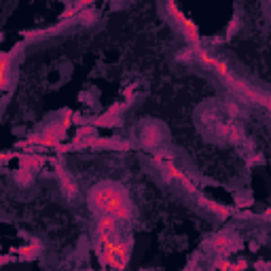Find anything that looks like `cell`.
I'll list each match as a JSON object with an SVG mask.
<instances>
[{
	"label": "cell",
	"mask_w": 271,
	"mask_h": 271,
	"mask_svg": "<svg viewBox=\"0 0 271 271\" xmlns=\"http://www.w3.org/2000/svg\"><path fill=\"white\" fill-rule=\"evenodd\" d=\"M13 261V256H0V265H4V263H11Z\"/></svg>",
	"instance_id": "obj_21"
},
{
	"label": "cell",
	"mask_w": 271,
	"mask_h": 271,
	"mask_svg": "<svg viewBox=\"0 0 271 271\" xmlns=\"http://www.w3.org/2000/svg\"><path fill=\"white\" fill-rule=\"evenodd\" d=\"M78 17H81V23H94V21H96V13H94L91 9L78 11Z\"/></svg>",
	"instance_id": "obj_13"
},
{
	"label": "cell",
	"mask_w": 271,
	"mask_h": 271,
	"mask_svg": "<svg viewBox=\"0 0 271 271\" xmlns=\"http://www.w3.org/2000/svg\"><path fill=\"white\" fill-rule=\"evenodd\" d=\"M250 163H263V157L261 155H254V157L250 159Z\"/></svg>",
	"instance_id": "obj_20"
},
{
	"label": "cell",
	"mask_w": 271,
	"mask_h": 271,
	"mask_svg": "<svg viewBox=\"0 0 271 271\" xmlns=\"http://www.w3.org/2000/svg\"><path fill=\"white\" fill-rule=\"evenodd\" d=\"M47 161L51 163V165H55V174H58V178H59V187H61V193H64V197H68V199H75L77 193H78V187H77V182L72 180V176L68 174V170L58 161V159L47 157Z\"/></svg>",
	"instance_id": "obj_3"
},
{
	"label": "cell",
	"mask_w": 271,
	"mask_h": 271,
	"mask_svg": "<svg viewBox=\"0 0 271 271\" xmlns=\"http://www.w3.org/2000/svg\"><path fill=\"white\" fill-rule=\"evenodd\" d=\"M227 110H229L231 116H237V115H239V106H237V104H233V102L227 104Z\"/></svg>",
	"instance_id": "obj_18"
},
{
	"label": "cell",
	"mask_w": 271,
	"mask_h": 271,
	"mask_svg": "<svg viewBox=\"0 0 271 271\" xmlns=\"http://www.w3.org/2000/svg\"><path fill=\"white\" fill-rule=\"evenodd\" d=\"M19 153H0V165L2 163H7V161H11L13 157H17Z\"/></svg>",
	"instance_id": "obj_17"
},
{
	"label": "cell",
	"mask_w": 271,
	"mask_h": 271,
	"mask_svg": "<svg viewBox=\"0 0 271 271\" xmlns=\"http://www.w3.org/2000/svg\"><path fill=\"white\" fill-rule=\"evenodd\" d=\"M248 267V261H237V263H231V269L237 271V269H246Z\"/></svg>",
	"instance_id": "obj_19"
},
{
	"label": "cell",
	"mask_w": 271,
	"mask_h": 271,
	"mask_svg": "<svg viewBox=\"0 0 271 271\" xmlns=\"http://www.w3.org/2000/svg\"><path fill=\"white\" fill-rule=\"evenodd\" d=\"M13 89V77L11 72H0V91H11Z\"/></svg>",
	"instance_id": "obj_12"
},
{
	"label": "cell",
	"mask_w": 271,
	"mask_h": 271,
	"mask_svg": "<svg viewBox=\"0 0 271 271\" xmlns=\"http://www.w3.org/2000/svg\"><path fill=\"white\" fill-rule=\"evenodd\" d=\"M197 201H199L201 208L210 210L212 214H216V216H220V218H227V216H231V214H233L231 208H227L225 203H218V201L210 199V197H206L203 193H197Z\"/></svg>",
	"instance_id": "obj_6"
},
{
	"label": "cell",
	"mask_w": 271,
	"mask_h": 271,
	"mask_svg": "<svg viewBox=\"0 0 271 271\" xmlns=\"http://www.w3.org/2000/svg\"><path fill=\"white\" fill-rule=\"evenodd\" d=\"M212 246H214V250L218 252V254H231V252H235L242 248V239L235 237L233 233H216L212 239Z\"/></svg>",
	"instance_id": "obj_4"
},
{
	"label": "cell",
	"mask_w": 271,
	"mask_h": 271,
	"mask_svg": "<svg viewBox=\"0 0 271 271\" xmlns=\"http://www.w3.org/2000/svg\"><path fill=\"white\" fill-rule=\"evenodd\" d=\"M15 180H17V184H21V187H28V184L34 180V172L23 168V165H19L17 172H15Z\"/></svg>",
	"instance_id": "obj_10"
},
{
	"label": "cell",
	"mask_w": 271,
	"mask_h": 271,
	"mask_svg": "<svg viewBox=\"0 0 271 271\" xmlns=\"http://www.w3.org/2000/svg\"><path fill=\"white\" fill-rule=\"evenodd\" d=\"M17 159L21 161V165L23 168H28V170H32V172H36V170H40L42 165L47 163V157L45 155H39V153H19L17 155Z\"/></svg>",
	"instance_id": "obj_7"
},
{
	"label": "cell",
	"mask_w": 271,
	"mask_h": 271,
	"mask_svg": "<svg viewBox=\"0 0 271 271\" xmlns=\"http://www.w3.org/2000/svg\"><path fill=\"white\" fill-rule=\"evenodd\" d=\"M165 7H168V13H170L172 19H174V23L182 30V34H184V39H187L189 45H191V47L201 45V34H199V28H197L195 23L191 21L189 17L184 15L180 9H178V2H176V0H165Z\"/></svg>",
	"instance_id": "obj_2"
},
{
	"label": "cell",
	"mask_w": 271,
	"mask_h": 271,
	"mask_svg": "<svg viewBox=\"0 0 271 271\" xmlns=\"http://www.w3.org/2000/svg\"><path fill=\"white\" fill-rule=\"evenodd\" d=\"M85 123H91V125H96V127H121L123 119H121V115L106 113L102 116H96V119H85Z\"/></svg>",
	"instance_id": "obj_8"
},
{
	"label": "cell",
	"mask_w": 271,
	"mask_h": 271,
	"mask_svg": "<svg viewBox=\"0 0 271 271\" xmlns=\"http://www.w3.org/2000/svg\"><path fill=\"white\" fill-rule=\"evenodd\" d=\"M40 250H42V244L39 239H30V244L17 250V254H19V261H34Z\"/></svg>",
	"instance_id": "obj_9"
},
{
	"label": "cell",
	"mask_w": 271,
	"mask_h": 271,
	"mask_svg": "<svg viewBox=\"0 0 271 271\" xmlns=\"http://www.w3.org/2000/svg\"><path fill=\"white\" fill-rule=\"evenodd\" d=\"M89 208L100 216L129 220L134 214L127 191L119 182H97L89 193Z\"/></svg>",
	"instance_id": "obj_1"
},
{
	"label": "cell",
	"mask_w": 271,
	"mask_h": 271,
	"mask_svg": "<svg viewBox=\"0 0 271 271\" xmlns=\"http://www.w3.org/2000/svg\"><path fill=\"white\" fill-rule=\"evenodd\" d=\"M163 136H161V127L155 125V123H149V125L142 127L140 132V142H142L144 149H157L161 144Z\"/></svg>",
	"instance_id": "obj_5"
},
{
	"label": "cell",
	"mask_w": 271,
	"mask_h": 271,
	"mask_svg": "<svg viewBox=\"0 0 271 271\" xmlns=\"http://www.w3.org/2000/svg\"><path fill=\"white\" fill-rule=\"evenodd\" d=\"M96 0H77L75 4H72V9H75V13H78V11H83V9H87V7H91Z\"/></svg>",
	"instance_id": "obj_14"
},
{
	"label": "cell",
	"mask_w": 271,
	"mask_h": 271,
	"mask_svg": "<svg viewBox=\"0 0 271 271\" xmlns=\"http://www.w3.org/2000/svg\"><path fill=\"white\" fill-rule=\"evenodd\" d=\"M214 267L225 271V269H231V263L227 261V258H216V261H214Z\"/></svg>",
	"instance_id": "obj_16"
},
{
	"label": "cell",
	"mask_w": 271,
	"mask_h": 271,
	"mask_svg": "<svg viewBox=\"0 0 271 271\" xmlns=\"http://www.w3.org/2000/svg\"><path fill=\"white\" fill-rule=\"evenodd\" d=\"M239 28V19L237 17H233L231 23H229V28H227V39H231V36H235V30Z\"/></svg>",
	"instance_id": "obj_15"
},
{
	"label": "cell",
	"mask_w": 271,
	"mask_h": 271,
	"mask_svg": "<svg viewBox=\"0 0 271 271\" xmlns=\"http://www.w3.org/2000/svg\"><path fill=\"white\" fill-rule=\"evenodd\" d=\"M91 136H97V127H96V125H91V123H83V125L77 129V136H75V140L91 138Z\"/></svg>",
	"instance_id": "obj_11"
}]
</instances>
